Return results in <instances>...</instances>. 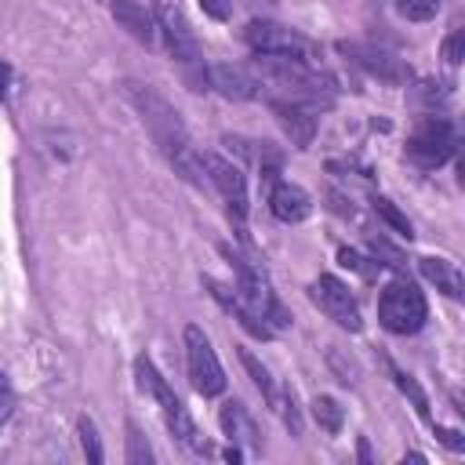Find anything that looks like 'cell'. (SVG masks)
<instances>
[{
	"label": "cell",
	"mask_w": 465,
	"mask_h": 465,
	"mask_svg": "<svg viewBox=\"0 0 465 465\" xmlns=\"http://www.w3.org/2000/svg\"><path fill=\"white\" fill-rule=\"evenodd\" d=\"M124 98L134 105L138 120L145 124L149 138L160 145V153L167 156V163H171L189 185H203L207 178H203L200 156L189 149V134H185V124H182L178 109H174L163 94H156L149 84H134V80L124 84Z\"/></svg>",
	"instance_id": "obj_1"
},
{
	"label": "cell",
	"mask_w": 465,
	"mask_h": 465,
	"mask_svg": "<svg viewBox=\"0 0 465 465\" xmlns=\"http://www.w3.org/2000/svg\"><path fill=\"white\" fill-rule=\"evenodd\" d=\"M156 29L163 33L171 58L178 62L182 80H185L193 91H207V62H203V54H200V44H196V36H193L185 15H182L174 4L156 0Z\"/></svg>",
	"instance_id": "obj_2"
},
{
	"label": "cell",
	"mask_w": 465,
	"mask_h": 465,
	"mask_svg": "<svg viewBox=\"0 0 465 465\" xmlns=\"http://www.w3.org/2000/svg\"><path fill=\"white\" fill-rule=\"evenodd\" d=\"M134 378H138V389L149 392V396L160 403L163 421H167V429L174 432V440L185 443V447H193V450H203V454H207V443L200 440V432H196L189 411L182 407V400L174 396V389L167 385V378L156 371V363H153L149 356H138V360H134Z\"/></svg>",
	"instance_id": "obj_3"
},
{
	"label": "cell",
	"mask_w": 465,
	"mask_h": 465,
	"mask_svg": "<svg viewBox=\"0 0 465 465\" xmlns=\"http://www.w3.org/2000/svg\"><path fill=\"white\" fill-rule=\"evenodd\" d=\"M429 320L425 294L411 280H392L378 298V323L389 334H414Z\"/></svg>",
	"instance_id": "obj_4"
},
{
	"label": "cell",
	"mask_w": 465,
	"mask_h": 465,
	"mask_svg": "<svg viewBox=\"0 0 465 465\" xmlns=\"http://www.w3.org/2000/svg\"><path fill=\"white\" fill-rule=\"evenodd\" d=\"M196 156H200L203 178L218 189V196L229 207V218L243 232V218H247V182H243V171L236 163H229L225 156H218V153H196Z\"/></svg>",
	"instance_id": "obj_5"
},
{
	"label": "cell",
	"mask_w": 465,
	"mask_h": 465,
	"mask_svg": "<svg viewBox=\"0 0 465 465\" xmlns=\"http://www.w3.org/2000/svg\"><path fill=\"white\" fill-rule=\"evenodd\" d=\"M185 363H189V381L200 396H218L225 389V371H222L207 334L196 323L185 327Z\"/></svg>",
	"instance_id": "obj_6"
},
{
	"label": "cell",
	"mask_w": 465,
	"mask_h": 465,
	"mask_svg": "<svg viewBox=\"0 0 465 465\" xmlns=\"http://www.w3.org/2000/svg\"><path fill=\"white\" fill-rule=\"evenodd\" d=\"M243 40L254 54H287V58H302V62H309L316 51L309 36H302L298 29L280 25V22H251L243 29Z\"/></svg>",
	"instance_id": "obj_7"
},
{
	"label": "cell",
	"mask_w": 465,
	"mask_h": 465,
	"mask_svg": "<svg viewBox=\"0 0 465 465\" xmlns=\"http://www.w3.org/2000/svg\"><path fill=\"white\" fill-rule=\"evenodd\" d=\"M454 153V134H450V124L440 120V116H425L414 134L407 138V160L418 163V167H440L447 156Z\"/></svg>",
	"instance_id": "obj_8"
},
{
	"label": "cell",
	"mask_w": 465,
	"mask_h": 465,
	"mask_svg": "<svg viewBox=\"0 0 465 465\" xmlns=\"http://www.w3.org/2000/svg\"><path fill=\"white\" fill-rule=\"evenodd\" d=\"M309 298H312V302L320 305V312H323L327 320H334L338 327H345V331H360V327H363L360 305H356L349 283H341L338 276H320V280H312Z\"/></svg>",
	"instance_id": "obj_9"
},
{
	"label": "cell",
	"mask_w": 465,
	"mask_h": 465,
	"mask_svg": "<svg viewBox=\"0 0 465 465\" xmlns=\"http://www.w3.org/2000/svg\"><path fill=\"white\" fill-rule=\"evenodd\" d=\"M341 51L360 69H367L371 76H378L385 84H407L411 80V65L403 58H396L392 51H385V47H374V44H341Z\"/></svg>",
	"instance_id": "obj_10"
},
{
	"label": "cell",
	"mask_w": 465,
	"mask_h": 465,
	"mask_svg": "<svg viewBox=\"0 0 465 465\" xmlns=\"http://www.w3.org/2000/svg\"><path fill=\"white\" fill-rule=\"evenodd\" d=\"M203 287H211V298H214V302H218V305H222V309H225V312L251 334V338H258V341H269V338H272V327H269V323H265V320H262V316H258V312H254L232 287L218 283L214 276H203Z\"/></svg>",
	"instance_id": "obj_11"
},
{
	"label": "cell",
	"mask_w": 465,
	"mask_h": 465,
	"mask_svg": "<svg viewBox=\"0 0 465 465\" xmlns=\"http://www.w3.org/2000/svg\"><path fill=\"white\" fill-rule=\"evenodd\" d=\"M269 109L276 116V124L283 127V134L291 138L294 149H309L316 138V113L291 102V98H269Z\"/></svg>",
	"instance_id": "obj_12"
},
{
	"label": "cell",
	"mask_w": 465,
	"mask_h": 465,
	"mask_svg": "<svg viewBox=\"0 0 465 465\" xmlns=\"http://www.w3.org/2000/svg\"><path fill=\"white\" fill-rule=\"evenodd\" d=\"M207 87H214L222 98L247 102L258 94V76L243 65H211L207 69Z\"/></svg>",
	"instance_id": "obj_13"
},
{
	"label": "cell",
	"mask_w": 465,
	"mask_h": 465,
	"mask_svg": "<svg viewBox=\"0 0 465 465\" xmlns=\"http://www.w3.org/2000/svg\"><path fill=\"white\" fill-rule=\"evenodd\" d=\"M269 211H272V218H280L283 225H298V222H305V218L312 214V200H309V193H305L302 185H294V182H276L272 193H269Z\"/></svg>",
	"instance_id": "obj_14"
},
{
	"label": "cell",
	"mask_w": 465,
	"mask_h": 465,
	"mask_svg": "<svg viewBox=\"0 0 465 465\" xmlns=\"http://www.w3.org/2000/svg\"><path fill=\"white\" fill-rule=\"evenodd\" d=\"M109 11H113V18H116V25L127 29V36H134V40L145 44V47L153 44V36H156V18H153L138 0H113Z\"/></svg>",
	"instance_id": "obj_15"
},
{
	"label": "cell",
	"mask_w": 465,
	"mask_h": 465,
	"mask_svg": "<svg viewBox=\"0 0 465 465\" xmlns=\"http://www.w3.org/2000/svg\"><path fill=\"white\" fill-rule=\"evenodd\" d=\"M218 421H222V432H225L232 443H251V447H258V429H254V421H251V414H247V407H243L240 400H225L222 411H218Z\"/></svg>",
	"instance_id": "obj_16"
},
{
	"label": "cell",
	"mask_w": 465,
	"mask_h": 465,
	"mask_svg": "<svg viewBox=\"0 0 465 465\" xmlns=\"http://www.w3.org/2000/svg\"><path fill=\"white\" fill-rule=\"evenodd\" d=\"M418 269L429 283H436V291H443L447 298H461V272L454 262L447 258H418Z\"/></svg>",
	"instance_id": "obj_17"
},
{
	"label": "cell",
	"mask_w": 465,
	"mask_h": 465,
	"mask_svg": "<svg viewBox=\"0 0 465 465\" xmlns=\"http://www.w3.org/2000/svg\"><path fill=\"white\" fill-rule=\"evenodd\" d=\"M225 145L229 149H236L240 156H247L258 171H262V178H276V171H280V153L269 145V142H247V138H225Z\"/></svg>",
	"instance_id": "obj_18"
},
{
	"label": "cell",
	"mask_w": 465,
	"mask_h": 465,
	"mask_svg": "<svg viewBox=\"0 0 465 465\" xmlns=\"http://www.w3.org/2000/svg\"><path fill=\"white\" fill-rule=\"evenodd\" d=\"M240 363L247 367L251 381L262 389V396L269 400V407H276V403H280V392H276V381H272L269 367H265V363H258V360H254V352H247V349H240Z\"/></svg>",
	"instance_id": "obj_19"
},
{
	"label": "cell",
	"mask_w": 465,
	"mask_h": 465,
	"mask_svg": "<svg viewBox=\"0 0 465 465\" xmlns=\"http://www.w3.org/2000/svg\"><path fill=\"white\" fill-rule=\"evenodd\" d=\"M312 418H316V425H320L323 432H338L341 421H345L341 403H338L334 396H316V400H312Z\"/></svg>",
	"instance_id": "obj_20"
},
{
	"label": "cell",
	"mask_w": 465,
	"mask_h": 465,
	"mask_svg": "<svg viewBox=\"0 0 465 465\" xmlns=\"http://www.w3.org/2000/svg\"><path fill=\"white\" fill-rule=\"evenodd\" d=\"M124 458H127V465H149L153 461V447H149V440L142 436V429L134 421H127V450H124Z\"/></svg>",
	"instance_id": "obj_21"
},
{
	"label": "cell",
	"mask_w": 465,
	"mask_h": 465,
	"mask_svg": "<svg viewBox=\"0 0 465 465\" xmlns=\"http://www.w3.org/2000/svg\"><path fill=\"white\" fill-rule=\"evenodd\" d=\"M76 432H80V447H84L87 461H91V465H102L105 450H102V440H98L94 421H91V418H80V421H76Z\"/></svg>",
	"instance_id": "obj_22"
},
{
	"label": "cell",
	"mask_w": 465,
	"mask_h": 465,
	"mask_svg": "<svg viewBox=\"0 0 465 465\" xmlns=\"http://www.w3.org/2000/svg\"><path fill=\"white\" fill-rule=\"evenodd\" d=\"M374 211H378V214H381V218L392 225V232H400V236H407V240L414 236V232H411V222H407V214H403V211H400L392 200H385V196H374Z\"/></svg>",
	"instance_id": "obj_23"
},
{
	"label": "cell",
	"mask_w": 465,
	"mask_h": 465,
	"mask_svg": "<svg viewBox=\"0 0 465 465\" xmlns=\"http://www.w3.org/2000/svg\"><path fill=\"white\" fill-rule=\"evenodd\" d=\"M396 11L411 22H429L440 11V0H396Z\"/></svg>",
	"instance_id": "obj_24"
},
{
	"label": "cell",
	"mask_w": 465,
	"mask_h": 465,
	"mask_svg": "<svg viewBox=\"0 0 465 465\" xmlns=\"http://www.w3.org/2000/svg\"><path fill=\"white\" fill-rule=\"evenodd\" d=\"M338 262H341L345 269H356V272H360V276H367V280L378 272V262H374V265H367V258H360V254H356V251H349V247H341V251H338Z\"/></svg>",
	"instance_id": "obj_25"
},
{
	"label": "cell",
	"mask_w": 465,
	"mask_h": 465,
	"mask_svg": "<svg viewBox=\"0 0 465 465\" xmlns=\"http://www.w3.org/2000/svg\"><path fill=\"white\" fill-rule=\"evenodd\" d=\"M392 378H396V385H400V389H403V392H407V396L414 400V407H418V414H421V418H429V403H425V396H421V389H418V385H414V381H411L407 374H400V371H392Z\"/></svg>",
	"instance_id": "obj_26"
},
{
	"label": "cell",
	"mask_w": 465,
	"mask_h": 465,
	"mask_svg": "<svg viewBox=\"0 0 465 465\" xmlns=\"http://www.w3.org/2000/svg\"><path fill=\"white\" fill-rule=\"evenodd\" d=\"M461 51H465V33L454 29V33L447 36V44H443V58H447L450 65H458V62H461Z\"/></svg>",
	"instance_id": "obj_27"
},
{
	"label": "cell",
	"mask_w": 465,
	"mask_h": 465,
	"mask_svg": "<svg viewBox=\"0 0 465 465\" xmlns=\"http://www.w3.org/2000/svg\"><path fill=\"white\" fill-rule=\"evenodd\" d=\"M11 411H15V389H11L7 374L0 371V421H7V418H11Z\"/></svg>",
	"instance_id": "obj_28"
},
{
	"label": "cell",
	"mask_w": 465,
	"mask_h": 465,
	"mask_svg": "<svg viewBox=\"0 0 465 465\" xmlns=\"http://www.w3.org/2000/svg\"><path fill=\"white\" fill-rule=\"evenodd\" d=\"M200 7H203L211 18H218V22L232 18V0H200Z\"/></svg>",
	"instance_id": "obj_29"
},
{
	"label": "cell",
	"mask_w": 465,
	"mask_h": 465,
	"mask_svg": "<svg viewBox=\"0 0 465 465\" xmlns=\"http://www.w3.org/2000/svg\"><path fill=\"white\" fill-rule=\"evenodd\" d=\"M7 84H11V65L0 58V98L7 94Z\"/></svg>",
	"instance_id": "obj_30"
},
{
	"label": "cell",
	"mask_w": 465,
	"mask_h": 465,
	"mask_svg": "<svg viewBox=\"0 0 465 465\" xmlns=\"http://www.w3.org/2000/svg\"><path fill=\"white\" fill-rule=\"evenodd\" d=\"M360 461H371V447H367V440H360Z\"/></svg>",
	"instance_id": "obj_31"
},
{
	"label": "cell",
	"mask_w": 465,
	"mask_h": 465,
	"mask_svg": "<svg viewBox=\"0 0 465 465\" xmlns=\"http://www.w3.org/2000/svg\"><path fill=\"white\" fill-rule=\"evenodd\" d=\"M225 458H229V461H240V458H243V450H240V447H229V450H225Z\"/></svg>",
	"instance_id": "obj_32"
}]
</instances>
